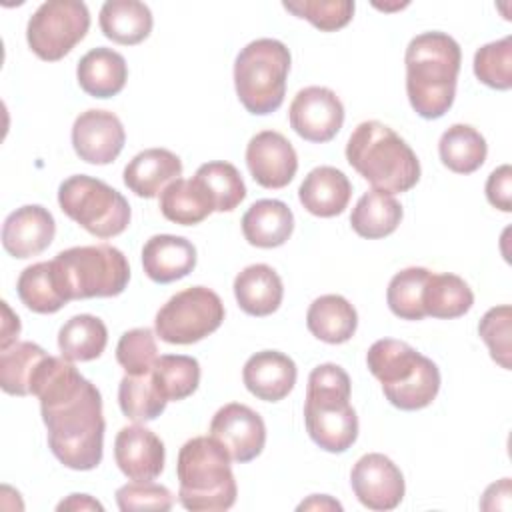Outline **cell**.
I'll return each mask as SVG.
<instances>
[{
	"instance_id": "obj_1",
	"label": "cell",
	"mask_w": 512,
	"mask_h": 512,
	"mask_svg": "<svg viewBox=\"0 0 512 512\" xmlns=\"http://www.w3.org/2000/svg\"><path fill=\"white\" fill-rule=\"evenodd\" d=\"M30 394L40 400L52 454L70 470H94L104 452V414L100 390L66 358L46 356Z\"/></svg>"
},
{
	"instance_id": "obj_2",
	"label": "cell",
	"mask_w": 512,
	"mask_h": 512,
	"mask_svg": "<svg viewBox=\"0 0 512 512\" xmlns=\"http://www.w3.org/2000/svg\"><path fill=\"white\" fill-rule=\"evenodd\" d=\"M462 52L444 32H422L406 48V94L412 110L426 118H442L454 104Z\"/></svg>"
},
{
	"instance_id": "obj_3",
	"label": "cell",
	"mask_w": 512,
	"mask_h": 512,
	"mask_svg": "<svg viewBox=\"0 0 512 512\" xmlns=\"http://www.w3.org/2000/svg\"><path fill=\"white\" fill-rule=\"evenodd\" d=\"M346 160L380 192L402 194L420 180V162L414 150L378 120H366L354 128L346 144Z\"/></svg>"
},
{
	"instance_id": "obj_4",
	"label": "cell",
	"mask_w": 512,
	"mask_h": 512,
	"mask_svg": "<svg viewBox=\"0 0 512 512\" xmlns=\"http://www.w3.org/2000/svg\"><path fill=\"white\" fill-rule=\"evenodd\" d=\"M350 390V376L338 364H320L308 376L304 424L312 442L326 452H346L358 438Z\"/></svg>"
},
{
	"instance_id": "obj_5",
	"label": "cell",
	"mask_w": 512,
	"mask_h": 512,
	"mask_svg": "<svg viewBox=\"0 0 512 512\" xmlns=\"http://www.w3.org/2000/svg\"><path fill=\"white\" fill-rule=\"evenodd\" d=\"M178 500L192 512H222L236 502V480L228 452L212 436L184 442L176 462Z\"/></svg>"
},
{
	"instance_id": "obj_6",
	"label": "cell",
	"mask_w": 512,
	"mask_h": 512,
	"mask_svg": "<svg viewBox=\"0 0 512 512\" xmlns=\"http://www.w3.org/2000/svg\"><path fill=\"white\" fill-rule=\"evenodd\" d=\"M366 364L380 380L386 400L400 410H422L440 390L438 366L402 340H376L368 348Z\"/></svg>"
},
{
	"instance_id": "obj_7",
	"label": "cell",
	"mask_w": 512,
	"mask_h": 512,
	"mask_svg": "<svg viewBox=\"0 0 512 512\" xmlns=\"http://www.w3.org/2000/svg\"><path fill=\"white\" fill-rule=\"evenodd\" d=\"M290 50L274 38L248 42L234 62V86L242 106L256 116L276 112L286 94Z\"/></svg>"
},
{
	"instance_id": "obj_8",
	"label": "cell",
	"mask_w": 512,
	"mask_h": 512,
	"mask_svg": "<svg viewBox=\"0 0 512 512\" xmlns=\"http://www.w3.org/2000/svg\"><path fill=\"white\" fill-rule=\"evenodd\" d=\"M54 264L68 300L112 298L124 292L130 280L126 256L110 246H74L56 254Z\"/></svg>"
},
{
	"instance_id": "obj_9",
	"label": "cell",
	"mask_w": 512,
	"mask_h": 512,
	"mask_svg": "<svg viewBox=\"0 0 512 512\" xmlns=\"http://www.w3.org/2000/svg\"><path fill=\"white\" fill-rule=\"evenodd\" d=\"M60 210L98 238L122 234L130 224L128 200L106 182L76 174L66 178L58 188Z\"/></svg>"
},
{
	"instance_id": "obj_10",
	"label": "cell",
	"mask_w": 512,
	"mask_h": 512,
	"mask_svg": "<svg viewBox=\"0 0 512 512\" xmlns=\"http://www.w3.org/2000/svg\"><path fill=\"white\" fill-rule=\"evenodd\" d=\"M224 304L206 286H190L174 294L156 314L154 326L168 344H194L220 328Z\"/></svg>"
},
{
	"instance_id": "obj_11",
	"label": "cell",
	"mask_w": 512,
	"mask_h": 512,
	"mask_svg": "<svg viewBox=\"0 0 512 512\" xmlns=\"http://www.w3.org/2000/svg\"><path fill=\"white\" fill-rule=\"evenodd\" d=\"M90 12L78 0H48L36 8L26 26L30 50L46 62L64 58L88 32Z\"/></svg>"
},
{
	"instance_id": "obj_12",
	"label": "cell",
	"mask_w": 512,
	"mask_h": 512,
	"mask_svg": "<svg viewBox=\"0 0 512 512\" xmlns=\"http://www.w3.org/2000/svg\"><path fill=\"white\" fill-rule=\"evenodd\" d=\"M210 436L220 442L234 462H250L264 450L266 424L262 416L246 404L230 402L218 408L210 422Z\"/></svg>"
},
{
	"instance_id": "obj_13",
	"label": "cell",
	"mask_w": 512,
	"mask_h": 512,
	"mask_svg": "<svg viewBox=\"0 0 512 512\" xmlns=\"http://www.w3.org/2000/svg\"><path fill=\"white\" fill-rule=\"evenodd\" d=\"M292 130L308 142H330L344 124V106L336 92L324 86L302 88L288 108Z\"/></svg>"
},
{
	"instance_id": "obj_14",
	"label": "cell",
	"mask_w": 512,
	"mask_h": 512,
	"mask_svg": "<svg viewBox=\"0 0 512 512\" xmlns=\"http://www.w3.org/2000/svg\"><path fill=\"white\" fill-rule=\"evenodd\" d=\"M354 496L368 510H394L406 492L400 468L384 454L370 452L356 460L350 472Z\"/></svg>"
},
{
	"instance_id": "obj_15",
	"label": "cell",
	"mask_w": 512,
	"mask_h": 512,
	"mask_svg": "<svg viewBox=\"0 0 512 512\" xmlns=\"http://www.w3.org/2000/svg\"><path fill=\"white\" fill-rule=\"evenodd\" d=\"M246 164L262 188L288 186L298 170V156L290 140L276 130H262L246 146Z\"/></svg>"
},
{
	"instance_id": "obj_16",
	"label": "cell",
	"mask_w": 512,
	"mask_h": 512,
	"mask_svg": "<svg viewBox=\"0 0 512 512\" xmlns=\"http://www.w3.org/2000/svg\"><path fill=\"white\" fill-rule=\"evenodd\" d=\"M126 142L120 118L108 110H86L72 124V146L88 164H110Z\"/></svg>"
},
{
	"instance_id": "obj_17",
	"label": "cell",
	"mask_w": 512,
	"mask_h": 512,
	"mask_svg": "<svg viewBox=\"0 0 512 512\" xmlns=\"http://www.w3.org/2000/svg\"><path fill=\"white\" fill-rule=\"evenodd\" d=\"M164 456L162 440L138 422L124 426L116 434L114 460L128 480H156L164 470Z\"/></svg>"
},
{
	"instance_id": "obj_18",
	"label": "cell",
	"mask_w": 512,
	"mask_h": 512,
	"mask_svg": "<svg viewBox=\"0 0 512 512\" xmlns=\"http://www.w3.org/2000/svg\"><path fill=\"white\" fill-rule=\"evenodd\" d=\"M56 234L54 216L40 204H26L8 214L2 226V246L14 258H30L44 252Z\"/></svg>"
},
{
	"instance_id": "obj_19",
	"label": "cell",
	"mask_w": 512,
	"mask_h": 512,
	"mask_svg": "<svg viewBox=\"0 0 512 512\" xmlns=\"http://www.w3.org/2000/svg\"><path fill=\"white\" fill-rule=\"evenodd\" d=\"M296 376L298 370L294 360L278 350L256 352L242 368L244 386L264 402H278L286 398L296 384Z\"/></svg>"
},
{
	"instance_id": "obj_20",
	"label": "cell",
	"mask_w": 512,
	"mask_h": 512,
	"mask_svg": "<svg viewBox=\"0 0 512 512\" xmlns=\"http://www.w3.org/2000/svg\"><path fill=\"white\" fill-rule=\"evenodd\" d=\"M196 266V248L184 236L156 234L142 248V268L158 284L188 276Z\"/></svg>"
},
{
	"instance_id": "obj_21",
	"label": "cell",
	"mask_w": 512,
	"mask_h": 512,
	"mask_svg": "<svg viewBox=\"0 0 512 512\" xmlns=\"http://www.w3.org/2000/svg\"><path fill=\"white\" fill-rule=\"evenodd\" d=\"M352 196L348 176L334 166H318L306 174L298 188L300 204L314 216L332 218L346 210Z\"/></svg>"
},
{
	"instance_id": "obj_22",
	"label": "cell",
	"mask_w": 512,
	"mask_h": 512,
	"mask_svg": "<svg viewBox=\"0 0 512 512\" xmlns=\"http://www.w3.org/2000/svg\"><path fill=\"white\" fill-rule=\"evenodd\" d=\"M182 162L166 148L138 152L124 168V184L140 198H156L170 182L180 178Z\"/></svg>"
},
{
	"instance_id": "obj_23",
	"label": "cell",
	"mask_w": 512,
	"mask_h": 512,
	"mask_svg": "<svg viewBox=\"0 0 512 512\" xmlns=\"http://www.w3.org/2000/svg\"><path fill=\"white\" fill-rule=\"evenodd\" d=\"M76 78L88 96L112 98L126 86L128 66L120 52L98 46L80 58L76 66Z\"/></svg>"
},
{
	"instance_id": "obj_24",
	"label": "cell",
	"mask_w": 512,
	"mask_h": 512,
	"mask_svg": "<svg viewBox=\"0 0 512 512\" xmlns=\"http://www.w3.org/2000/svg\"><path fill=\"white\" fill-rule=\"evenodd\" d=\"M234 296L246 314L270 316L282 304L284 286L272 266L250 264L234 278Z\"/></svg>"
},
{
	"instance_id": "obj_25",
	"label": "cell",
	"mask_w": 512,
	"mask_h": 512,
	"mask_svg": "<svg viewBox=\"0 0 512 512\" xmlns=\"http://www.w3.org/2000/svg\"><path fill=\"white\" fill-rule=\"evenodd\" d=\"M242 234L256 248H278L294 230V214L282 200H258L242 216Z\"/></svg>"
},
{
	"instance_id": "obj_26",
	"label": "cell",
	"mask_w": 512,
	"mask_h": 512,
	"mask_svg": "<svg viewBox=\"0 0 512 512\" xmlns=\"http://www.w3.org/2000/svg\"><path fill=\"white\" fill-rule=\"evenodd\" d=\"M16 292L22 304L36 314H54L70 302L54 260L24 268L18 276Z\"/></svg>"
},
{
	"instance_id": "obj_27",
	"label": "cell",
	"mask_w": 512,
	"mask_h": 512,
	"mask_svg": "<svg viewBox=\"0 0 512 512\" xmlns=\"http://www.w3.org/2000/svg\"><path fill=\"white\" fill-rule=\"evenodd\" d=\"M102 34L122 46H134L146 40L152 32V12L138 0H108L100 8Z\"/></svg>"
},
{
	"instance_id": "obj_28",
	"label": "cell",
	"mask_w": 512,
	"mask_h": 512,
	"mask_svg": "<svg viewBox=\"0 0 512 512\" xmlns=\"http://www.w3.org/2000/svg\"><path fill=\"white\" fill-rule=\"evenodd\" d=\"M306 326L312 336L326 344H344L356 332L358 314L344 296L324 294L308 306Z\"/></svg>"
},
{
	"instance_id": "obj_29",
	"label": "cell",
	"mask_w": 512,
	"mask_h": 512,
	"mask_svg": "<svg viewBox=\"0 0 512 512\" xmlns=\"http://www.w3.org/2000/svg\"><path fill=\"white\" fill-rule=\"evenodd\" d=\"M402 214L404 210L394 194L372 188L358 198L350 214V224L358 236L378 240L390 236L398 228Z\"/></svg>"
},
{
	"instance_id": "obj_30",
	"label": "cell",
	"mask_w": 512,
	"mask_h": 512,
	"mask_svg": "<svg viewBox=\"0 0 512 512\" xmlns=\"http://www.w3.org/2000/svg\"><path fill=\"white\" fill-rule=\"evenodd\" d=\"M160 212L174 224L194 226L214 212V202L196 178H176L160 192Z\"/></svg>"
},
{
	"instance_id": "obj_31",
	"label": "cell",
	"mask_w": 512,
	"mask_h": 512,
	"mask_svg": "<svg viewBox=\"0 0 512 512\" xmlns=\"http://www.w3.org/2000/svg\"><path fill=\"white\" fill-rule=\"evenodd\" d=\"M472 304L474 294L460 276L450 272H430L422 292V308L426 316L442 320L460 318Z\"/></svg>"
},
{
	"instance_id": "obj_32",
	"label": "cell",
	"mask_w": 512,
	"mask_h": 512,
	"mask_svg": "<svg viewBox=\"0 0 512 512\" xmlns=\"http://www.w3.org/2000/svg\"><path fill=\"white\" fill-rule=\"evenodd\" d=\"M442 164L456 174L476 172L488 154L484 136L470 124H452L438 142Z\"/></svg>"
},
{
	"instance_id": "obj_33",
	"label": "cell",
	"mask_w": 512,
	"mask_h": 512,
	"mask_svg": "<svg viewBox=\"0 0 512 512\" xmlns=\"http://www.w3.org/2000/svg\"><path fill=\"white\" fill-rule=\"evenodd\" d=\"M106 344V324L92 314L72 316L58 332V348L70 362H90L104 352Z\"/></svg>"
},
{
	"instance_id": "obj_34",
	"label": "cell",
	"mask_w": 512,
	"mask_h": 512,
	"mask_svg": "<svg viewBox=\"0 0 512 512\" xmlns=\"http://www.w3.org/2000/svg\"><path fill=\"white\" fill-rule=\"evenodd\" d=\"M48 354L34 342H14L0 350V386L6 394L28 396L32 378Z\"/></svg>"
},
{
	"instance_id": "obj_35",
	"label": "cell",
	"mask_w": 512,
	"mask_h": 512,
	"mask_svg": "<svg viewBox=\"0 0 512 512\" xmlns=\"http://www.w3.org/2000/svg\"><path fill=\"white\" fill-rule=\"evenodd\" d=\"M118 404L122 414L132 422H152L164 410L168 400L160 394L152 372L126 374L118 386Z\"/></svg>"
},
{
	"instance_id": "obj_36",
	"label": "cell",
	"mask_w": 512,
	"mask_h": 512,
	"mask_svg": "<svg viewBox=\"0 0 512 512\" xmlns=\"http://www.w3.org/2000/svg\"><path fill=\"white\" fill-rule=\"evenodd\" d=\"M152 378L168 402L192 396L200 384V364L192 356L164 354L152 366Z\"/></svg>"
},
{
	"instance_id": "obj_37",
	"label": "cell",
	"mask_w": 512,
	"mask_h": 512,
	"mask_svg": "<svg viewBox=\"0 0 512 512\" xmlns=\"http://www.w3.org/2000/svg\"><path fill=\"white\" fill-rule=\"evenodd\" d=\"M194 178L204 186L214 202V212H232L244 198L246 186L234 164L214 160L202 164Z\"/></svg>"
},
{
	"instance_id": "obj_38",
	"label": "cell",
	"mask_w": 512,
	"mask_h": 512,
	"mask_svg": "<svg viewBox=\"0 0 512 512\" xmlns=\"http://www.w3.org/2000/svg\"><path fill=\"white\" fill-rule=\"evenodd\" d=\"M428 276L430 270L422 266H410L392 276L386 290V302L394 316L402 320H422L426 316L422 308V292Z\"/></svg>"
},
{
	"instance_id": "obj_39",
	"label": "cell",
	"mask_w": 512,
	"mask_h": 512,
	"mask_svg": "<svg viewBox=\"0 0 512 512\" xmlns=\"http://www.w3.org/2000/svg\"><path fill=\"white\" fill-rule=\"evenodd\" d=\"M474 74L494 90H508L512 86V36L480 46L474 54Z\"/></svg>"
},
{
	"instance_id": "obj_40",
	"label": "cell",
	"mask_w": 512,
	"mask_h": 512,
	"mask_svg": "<svg viewBox=\"0 0 512 512\" xmlns=\"http://www.w3.org/2000/svg\"><path fill=\"white\" fill-rule=\"evenodd\" d=\"M288 12L308 20L322 32H334L344 28L354 14L352 0H298L282 4Z\"/></svg>"
},
{
	"instance_id": "obj_41",
	"label": "cell",
	"mask_w": 512,
	"mask_h": 512,
	"mask_svg": "<svg viewBox=\"0 0 512 512\" xmlns=\"http://www.w3.org/2000/svg\"><path fill=\"white\" fill-rule=\"evenodd\" d=\"M158 358L156 336L150 328H132L124 332L116 346V360L126 374L150 372Z\"/></svg>"
},
{
	"instance_id": "obj_42",
	"label": "cell",
	"mask_w": 512,
	"mask_h": 512,
	"mask_svg": "<svg viewBox=\"0 0 512 512\" xmlns=\"http://www.w3.org/2000/svg\"><path fill=\"white\" fill-rule=\"evenodd\" d=\"M510 314L512 310L508 304L494 306L478 324V334L486 342L492 360L504 370H510Z\"/></svg>"
},
{
	"instance_id": "obj_43",
	"label": "cell",
	"mask_w": 512,
	"mask_h": 512,
	"mask_svg": "<svg viewBox=\"0 0 512 512\" xmlns=\"http://www.w3.org/2000/svg\"><path fill=\"white\" fill-rule=\"evenodd\" d=\"M116 504L122 512L132 510H170L174 504L172 492L156 484L152 480L148 482H130L116 490Z\"/></svg>"
},
{
	"instance_id": "obj_44",
	"label": "cell",
	"mask_w": 512,
	"mask_h": 512,
	"mask_svg": "<svg viewBox=\"0 0 512 512\" xmlns=\"http://www.w3.org/2000/svg\"><path fill=\"white\" fill-rule=\"evenodd\" d=\"M486 198L494 208H498L502 212L512 210V168H510V164H502L490 172V176L486 180Z\"/></svg>"
},
{
	"instance_id": "obj_45",
	"label": "cell",
	"mask_w": 512,
	"mask_h": 512,
	"mask_svg": "<svg viewBox=\"0 0 512 512\" xmlns=\"http://www.w3.org/2000/svg\"><path fill=\"white\" fill-rule=\"evenodd\" d=\"M510 478H502L496 484H490L482 496V510H508L510 508Z\"/></svg>"
},
{
	"instance_id": "obj_46",
	"label": "cell",
	"mask_w": 512,
	"mask_h": 512,
	"mask_svg": "<svg viewBox=\"0 0 512 512\" xmlns=\"http://www.w3.org/2000/svg\"><path fill=\"white\" fill-rule=\"evenodd\" d=\"M2 310H4V324H2V338H0V350L8 348L10 344L16 342L18 334H20V320L18 316L12 314L8 302H2Z\"/></svg>"
},
{
	"instance_id": "obj_47",
	"label": "cell",
	"mask_w": 512,
	"mask_h": 512,
	"mask_svg": "<svg viewBox=\"0 0 512 512\" xmlns=\"http://www.w3.org/2000/svg\"><path fill=\"white\" fill-rule=\"evenodd\" d=\"M56 510L58 512H62V510H104V506L88 494H70L66 500H62L56 506Z\"/></svg>"
},
{
	"instance_id": "obj_48",
	"label": "cell",
	"mask_w": 512,
	"mask_h": 512,
	"mask_svg": "<svg viewBox=\"0 0 512 512\" xmlns=\"http://www.w3.org/2000/svg\"><path fill=\"white\" fill-rule=\"evenodd\" d=\"M318 508L320 510H342V504L332 500L326 494H314V496H310L306 502H302L298 506V510H318Z\"/></svg>"
}]
</instances>
